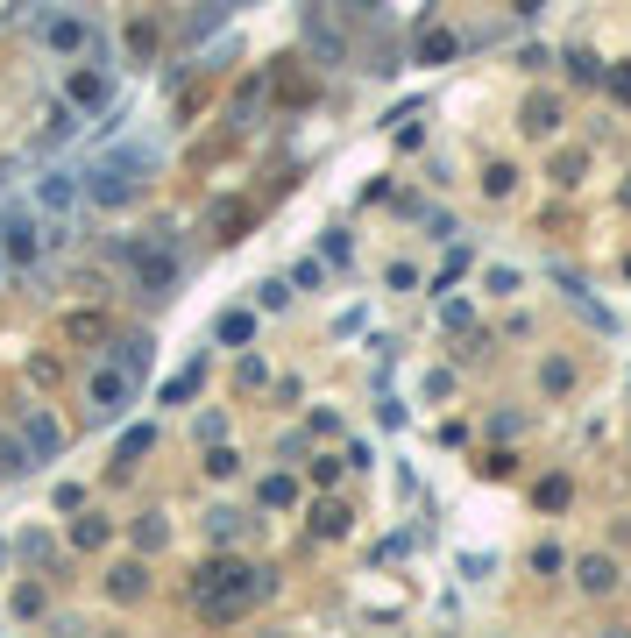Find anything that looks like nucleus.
<instances>
[{
    "label": "nucleus",
    "mask_w": 631,
    "mask_h": 638,
    "mask_svg": "<svg viewBox=\"0 0 631 638\" xmlns=\"http://www.w3.org/2000/svg\"><path fill=\"white\" fill-rule=\"evenodd\" d=\"M142 171H149V149H142V142H128V149H107L100 164L86 171V199H93V206H121V199H135Z\"/></svg>",
    "instance_id": "obj_1"
},
{
    "label": "nucleus",
    "mask_w": 631,
    "mask_h": 638,
    "mask_svg": "<svg viewBox=\"0 0 631 638\" xmlns=\"http://www.w3.org/2000/svg\"><path fill=\"white\" fill-rule=\"evenodd\" d=\"M36 220L22 206H0V263H36Z\"/></svg>",
    "instance_id": "obj_2"
},
{
    "label": "nucleus",
    "mask_w": 631,
    "mask_h": 638,
    "mask_svg": "<svg viewBox=\"0 0 631 638\" xmlns=\"http://www.w3.org/2000/svg\"><path fill=\"white\" fill-rule=\"evenodd\" d=\"M121 263L135 270V284H142V291H171V284H178V263H171L164 249H142V242H121Z\"/></svg>",
    "instance_id": "obj_3"
},
{
    "label": "nucleus",
    "mask_w": 631,
    "mask_h": 638,
    "mask_svg": "<svg viewBox=\"0 0 631 638\" xmlns=\"http://www.w3.org/2000/svg\"><path fill=\"white\" fill-rule=\"evenodd\" d=\"M128 397H135V376H128L121 362L93 376V412H128Z\"/></svg>",
    "instance_id": "obj_4"
},
{
    "label": "nucleus",
    "mask_w": 631,
    "mask_h": 638,
    "mask_svg": "<svg viewBox=\"0 0 631 638\" xmlns=\"http://www.w3.org/2000/svg\"><path fill=\"white\" fill-rule=\"evenodd\" d=\"M43 43L71 57V50H93V29L78 22V15H50V22H43Z\"/></svg>",
    "instance_id": "obj_5"
},
{
    "label": "nucleus",
    "mask_w": 631,
    "mask_h": 638,
    "mask_svg": "<svg viewBox=\"0 0 631 638\" xmlns=\"http://www.w3.org/2000/svg\"><path fill=\"white\" fill-rule=\"evenodd\" d=\"M78 192H86V185H78V171H50V178L36 185V199H43L50 213H71V199H78Z\"/></svg>",
    "instance_id": "obj_6"
},
{
    "label": "nucleus",
    "mask_w": 631,
    "mask_h": 638,
    "mask_svg": "<svg viewBox=\"0 0 631 638\" xmlns=\"http://www.w3.org/2000/svg\"><path fill=\"white\" fill-rule=\"evenodd\" d=\"M22 440L36 447V461H50V454H57V419H50V412H29V419H22Z\"/></svg>",
    "instance_id": "obj_7"
},
{
    "label": "nucleus",
    "mask_w": 631,
    "mask_h": 638,
    "mask_svg": "<svg viewBox=\"0 0 631 638\" xmlns=\"http://www.w3.org/2000/svg\"><path fill=\"white\" fill-rule=\"evenodd\" d=\"M575 575H582V589H589V596H610V589H617V561H603V553H589Z\"/></svg>",
    "instance_id": "obj_8"
},
{
    "label": "nucleus",
    "mask_w": 631,
    "mask_h": 638,
    "mask_svg": "<svg viewBox=\"0 0 631 638\" xmlns=\"http://www.w3.org/2000/svg\"><path fill=\"white\" fill-rule=\"evenodd\" d=\"M114 362H128V376H142V369H149V341H142V334L114 341Z\"/></svg>",
    "instance_id": "obj_9"
},
{
    "label": "nucleus",
    "mask_w": 631,
    "mask_h": 638,
    "mask_svg": "<svg viewBox=\"0 0 631 638\" xmlns=\"http://www.w3.org/2000/svg\"><path fill=\"white\" fill-rule=\"evenodd\" d=\"M525 128H532V135H554V128H561V107H554V100H532V107H525Z\"/></svg>",
    "instance_id": "obj_10"
},
{
    "label": "nucleus",
    "mask_w": 631,
    "mask_h": 638,
    "mask_svg": "<svg viewBox=\"0 0 631 638\" xmlns=\"http://www.w3.org/2000/svg\"><path fill=\"white\" fill-rule=\"evenodd\" d=\"M71 100H78V107L107 100V78H100V71H78V78H71Z\"/></svg>",
    "instance_id": "obj_11"
},
{
    "label": "nucleus",
    "mask_w": 631,
    "mask_h": 638,
    "mask_svg": "<svg viewBox=\"0 0 631 638\" xmlns=\"http://www.w3.org/2000/svg\"><path fill=\"white\" fill-rule=\"evenodd\" d=\"M149 440H156L149 426H128V433H121V447H114V461H135V454H149Z\"/></svg>",
    "instance_id": "obj_12"
},
{
    "label": "nucleus",
    "mask_w": 631,
    "mask_h": 638,
    "mask_svg": "<svg viewBox=\"0 0 631 638\" xmlns=\"http://www.w3.org/2000/svg\"><path fill=\"white\" fill-rule=\"evenodd\" d=\"M107 589H114V596H142V568H135V561H121V568L107 575Z\"/></svg>",
    "instance_id": "obj_13"
},
{
    "label": "nucleus",
    "mask_w": 631,
    "mask_h": 638,
    "mask_svg": "<svg viewBox=\"0 0 631 638\" xmlns=\"http://www.w3.org/2000/svg\"><path fill=\"white\" fill-rule=\"evenodd\" d=\"M249 334H256L249 312H227V319H220V341H249Z\"/></svg>",
    "instance_id": "obj_14"
},
{
    "label": "nucleus",
    "mask_w": 631,
    "mask_h": 638,
    "mask_svg": "<svg viewBox=\"0 0 631 638\" xmlns=\"http://www.w3.org/2000/svg\"><path fill=\"white\" fill-rule=\"evenodd\" d=\"M192 390H199V362H192L185 376H171V383H164V397H171V405H178V397H192Z\"/></svg>",
    "instance_id": "obj_15"
},
{
    "label": "nucleus",
    "mask_w": 631,
    "mask_h": 638,
    "mask_svg": "<svg viewBox=\"0 0 631 638\" xmlns=\"http://www.w3.org/2000/svg\"><path fill=\"white\" fill-rule=\"evenodd\" d=\"M298 490H291V475H270V483H263V504H291Z\"/></svg>",
    "instance_id": "obj_16"
},
{
    "label": "nucleus",
    "mask_w": 631,
    "mask_h": 638,
    "mask_svg": "<svg viewBox=\"0 0 631 638\" xmlns=\"http://www.w3.org/2000/svg\"><path fill=\"white\" fill-rule=\"evenodd\" d=\"M568 71H575V78H582V86H596V78H603V71H596V57H589V50H575V57H568Z\"/></svg>",
    "instance_id": "obj_17"
},
{
    "label": "nucleus",
    "mask_w": 631,
    "mask_h": 638,
    "mask_svg": "<svg viewBox=\"0 0 631 638\" xmlns=\"http://www.w3.org/2000/svg\"><path fill=\"white\" fill-rule=\"evenodd\" d=\"M610 93H617V100H631V71H610Z\"/></svg>",
    "instance_id": "obj_18"
},
{
    "label": "nucleus",
    "mask_w": 631,
    "mask_h": 638,
    "mask_svg": "<svg viewBox=\"0 0 631 638\" xmlns=\"http://www.w3.org/2000/svg\"><path fill=\"white\" fill-rule=\"evenodd\" d=\"M518 15H539V0H518Z\"/></svg>",
    "instance_id": "obj_19"
}]
</instances>
